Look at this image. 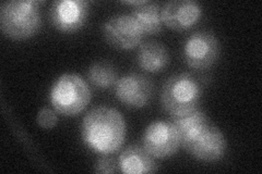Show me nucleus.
<instances>
[{
    "instance_id": "1",
    "label": "nucleus",
    "mask_w": 262,
    "mask_h": 174,
    "mask_svg": "<svg viewBox=\"0 0 262 174\" xmlns=\"http://www.w3.org/2000/svg\"><path fill=\"white\" fill-rule=\"evenodd\" d=\"M81 135L85 146L92 152L102 155L114 154L125 142V119L114 108L96 107L83 118Z\"/></svg>"
},
{
    "instance_id": "2",
    "label": "nucleus",
    "mask_w": 262,
    "mask_h": 174,
    "mask_svg": "<svg viewBox=\"0 0 262 174\" xmlns=\"http://www.w3.org/2000/svg\"><path fill=\"white\" fill-rule=\"evenodd\" d=\"M32 0H12L3 4L0 26L4 34L14 40L29 39L37 34L42 24L38 6Z\"/></svg>"
},
{
    "instance_id": "3",
    "label": "nucleus",
    "mask_w": 262,
    "mask_h": 174,
    "mask_svg": "<svg viewBox=\"0 0 262 174\" xmlns=\"http://www.w3.org/2000/svg\"><path fill=\"white\" fill-rule=\"evenodd\" d=\"M201 95L200 81L190 73H179L164 83L161 104L170 115H180L198 107Z\"/></svg>"
},
{
    "instance_id": "4",
    "label": "nucleus",
    "mask_w": 262,
    "mask_h": 174,
    "mask_svg": "<svg viewBox=\"0 0 262 174\" xmlns=\"http://www.w3.org/2000/svg\"><path fill=\"white\" fill-rule=\"evenodd\" d=\"M91 89L78 74H63L52 86L49 101L56 112L64 117H76L91 101Z\"/></svg>"
},
{
    "instance_id": "5",
    "label": "nucleus",
    "mask_w": 262,
    "mask_h": 174,
    "mask_svg": "<svg viewBox=\"0 0 262 174\" xmlns=\"http://www.w3.org/2000/svg\"><path fill=\"white\" fill-rule=\"evenodd\" d=\"M221 53L220 40L209 31L195 32L184 46V58L191 69L204 70L214 64Z\"/></svg>"
},
{
    "instance_id": "6",
    "label": "nucleus",
    "mask_w": 262,
    "mask_h": 174,
    "mask_svg": "<svg viewBox=\"0 0 262 174\" xmlns=\"http://www.w3.org/2000/svg\"><path fill=\"white\" fill-rule=\"evenodd\" d=\"M102 32L107 43L122 51L140 46L144 37L143 32L131 14H116L102 26Z\"/></svg>"
},
{
    "instance_id": "7",
    "label": "nucleus",
    "mask_w": 262,
    "mask_h": 174,
    "mask_svg": "<svg viewBox=\"0 0 262 174\" xmlns=\"http://www.w3.org/2000/svg\"><path fill=\"white\" fill-rule=\"evenodd\" d=\"M143 147L155 159H166L175 155L180 146L177 131L170 121H155L145 129Z\"/></svg>"
},
{
    "instance_id": "8",
    "label": "nucleus",
    "mask_w": 262,
    "mask_h": 174,
    "mask_svg": "<svg viewBox=\"0 0 262 174\" xmlns=\"http://www.w3.org/2000/svg\"><path fill=\"white\" fill-rule=\"evenodd\" d=\"M183 148L195 159L204 162H214L224 157L227 143L221 130L209 123Z\"/></svg>"
},
{
    "instance_id": "9",
    "label": "nucleus",
    "mask_w": 262,
    "mask_h": 174,
    "mask_svg": "<svg viewBox=\"0 0 262 174\" xmlns=\"http://www.w3.org/2000/svg\"><path fill=\"white\" fill-rule=\"evenodd\" d=\"M89 15V4L83 0H59L49 10V21L60 32L72 33L84 26Z\"/></svg>"
},
{
    "instance_id": "10",
    "label": "nucleus",
    "mask_w": 262,
    "mask_h": 174,
    "mask_svg": "<svg viewBox=\"0 0 262 174\" xmlns=\"http://www.w3.org/2000/svg\"><path fill=\"white\" fill-rule=\"evenodd\" d=\"M115 94L126 107L140 109L145 107L153 96L152 82L140 74H128L118 79L115 85Z\"/></svg>"
},
{
    "instance_id": "11",
    "label": "nucleus",
    "mask_w": 262,
    "mask_h": 174,
    "mask_svg": "<svg viewBox=\"0 0 262 174\" xmlns=\"http://www.w3.org/2000/svg\"><path fill=\"white\" fill-rule=\"evenodd\" d=\"M202 8L192 0H174L161 9L164 26L176 32L190 30L201 19Z\"/></svg>"
},
{
    "instance_id": "12",
    "label": "nucleus",
    "mask_w": 262,
    "mask_h": 174,
    "mask_svg": "<svg viewBox=\"0 0 262 174\" xmlns=\"http://www.w3.org/2000/svg\"><path fill=\"white\" fill-rule=\"evenodd\" d=\"M119 171L126 174L154 173L158 171V164L144 147L139 145L128 146L118 158Z\"/></svg>"
},
{
    "instance_id": "13",
    "label": "nucleus",
    "mask_w": 262,
    "mask_h": 174,
    "mask_svg": "<svg viewBox=\"0 0 262 174\" xmlns=\"http://www.w3.org/2000/svg\"><path fill=\"white\" fill-rule=\"evenodd\" d=\"M138 64L149 73H159L165 69L169 63L167 48L159 41L150 40L141 44L137 56Z\"/></svg>"
},
{
    "instance_id": "14",
    "label": "nucleus",
    "mask_w": 262,
    "mask_h": 174,
    "mask_svg": "<svg viewBox=\"0 0 262 174\" xmlns=\"http://www.w3.org/2000/svg\"><path fill=\"white\" fill-rule=\"evenodd\" d=\"M170 122L177 131L182 147L210 123L206 112L199 107L184 114L171 115Z\"/></svg>"
},
{
    "instance_id": "15",
    "label": "nucleus",
    "mask_w": 262,
    "mask_h": 174,
    "mask_svg": "<svg viewBox=\"0 0 262 174\" xmlns=\"http://www.w3.org/2000/svg\"><path fill=\"white\" fill-rule=\"evenodd\" d=\"M131 15L137 21L144 35H155L162 31L163 22L158 4L147 2L142 6L135 7Z\"/></svg>"
},
{
    "instance_id": "16",
    "label": "nucleus",
    "mask_w": 262,
    "mask_h": 174,
    "mask_svg": "<svg viewBox=\"0 0 262 174\" xmlns=\"http://www.w3.org/2000/svg\"><path fill=\"white\" fill-rule=\"evenodd\" d=\"M88 79L97 89H108L116 85L118 74L114 65L108 62H95L88 71Z\"/></svg>"
},
{
    "instance_id": "17",
    "label": "nucleus",
    "mask_w": 262,
    "mask_h": 174,
    "mask_svg": "<svg viewBox=\"0 0 262 174\" xmlns=\"http://www.w3.org/2000/svg\"><path fill=\"white\" fill-rule=\"evenodd\" d=\"M36 122L40 128L51 130L58 123V117L51 108H42L36 115Z\"/></svg>"
},
{
    "instance_id": "18",
    "label": "nucleus",
    "mask_w": 262,
    "mask_h": 174,
    "mask_svg": "<svg viewBox=\"0 0 262 174\" xmlns=\"http://www.w3.org/2000/svg\"><path fill=\"white\" fill-rule=\"evenodd\" d=\"M119 170L118 160L108 157L107 155H103L95 163L94 172L95 173H114Z\"/></svg>"
},
{
    "instance_id": "19",
    "label": "nucleus",
    "mask_w": 262,
    "mask_h": 174,
    "mask_svg": "<svg viewBox=\"0 0 262 174\" xmlns=\"http://www.w3.org/2000/svg\"><path fill=\"white\" fill-rule=\"evenodd\" d=\"M146 3H147V2H144V0H142V2H140V0H138V2H124V4H126V5L137 6V7H139V6H142V5L146 4Z\"/></svg>"
}]
</instances>
